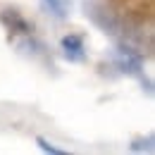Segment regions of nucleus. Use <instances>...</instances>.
Listing matches in <instances>:
<instances>
[{
    "label": "nucleus",
    "instance_id": "obj_1",
    "mask_svg": "<svg viewBox=\"0 0 155 155\" xmlns=\"http://www.w3.org/2000/svg\"><path fill=\"white\" fill-rule=\"evenodd\" d=\"M60 48H62L64 58L72 60V62L84 60V53H86V45H84V36L81 34H67L64 38L60 41Z\"/></svg>",
    "mask_w": 155,
    "mask_h": 155
},
{
    "label": "nucleus",
    "instance_id": "obj_2",
    "mask_svg": "<svg viewBox=\"0 0 155 155\" xmlns=\"http://www.w3.org/2000/svg\"><path fill=\"white\" fill-rule=\"evenodd\" d=\"M115 62H117V67L122 72H127V74H138L141 72V58L136 53H131L129 48H124V45L115 53Z\"/></svg>",
    "mask_w": 155,
    "mask_h": 155
},
{
    "label": "nucleus",
    "instance_id": "obj_3",
    "mask_svg": "<svg viewBox=\"0 0 155 155\" xmlns=\"http://www.w3.org/2000/svg\"><path fill=\"white\" fill-rule=\"evenodd\" d=\"M0 19L5 21L10 29H15V31H21V34H29V31H31V24H26V21L21 19V17L15 12V10H10V12H2V15H0Z\"/></svg>",
    "mask_w": 155,
    "mask_h": 155
},
{
    "label": "nucleus",
    "instance_id": "obj_4",
    "mask_svg": "<svg viewBox=\"0 0 155 155\" xmlns=\"http://www.w3.org/2000/svg\"><path fill=\"white\" fill-rule=\"evenodd\" d=\"M48 2V7H50V12L60 17V19H64L67 15H69V7H72V0H45Z\"/></svg>",
    "mask_w": 155,
    "mask_h": 155
},
{
    "label": "nucleus",
    "instance_id": "obj_5",
    "mask_svg": "<svg viewBox=\"0 0 155 155\" xmlns=\"http://www.w3.org/2000/svg\"><path fill=\"white\" fill-rule=\"evenodd\" d=\"M36 143H38L41 150H45V153H53V155H62V153H64L62 148H55V146H53L50 141H45L43 136H38V138H36Z\"/></svg>",
    "mask_w": 155,
    "mask_h": 155
}]
</instances>
